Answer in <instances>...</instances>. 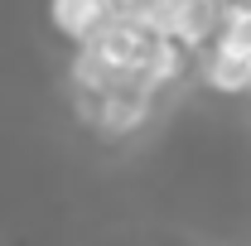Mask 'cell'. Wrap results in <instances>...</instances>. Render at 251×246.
Listing matches in <instances>:
<instances>
[{"mask_svg":"<svg viewBox=\"0 0 251 246\" xmlns=\"http://www.w3.org/2000/svg\"><path fill=\"white\" fill-rule=\"evenodd\" d=\"M218 15H222V0H145L135 10V25L145 34H169L193 53L213 39Z\"/></svg>","mask_w":251,"mask_h":246,"instance_id":"1","label":"cell"},{"mask_svg":"<svg viewBox=\"0 0 251 246\" xmlns=\"http://www.w3.org/2000/svg\"><path fill=\"white\" fill-rule=\"evenodd\" d=\"M150 101H155V87L135 73V68H126L121 77L101 92V111H97V125L101 130H111V135H130L135 125L150 116Z\"/></svg>","mask_w":251,"mask_h":246,"instance_id":"2","label":"cell"},{"mask_svg":"<svg viewBox=\"0 0 251 246\" xmlns=\"http://www.w3.org/2000/svg\"><path fill=\"white\" fill-rule=\"evenodd\" d=\"M145 39H150V34L140 29L130 15H106V20L87 34V44H92L97 53H106L116 68H135L140 49H145ZM77 44H82V39H77Z\"/></svg>","mask_w":251,"mask_h":246,"instance_id":"3","label":"cell"},{"mask_svg":"<svg viewBox=\"0 0 251 246\" xmlns=\"http://www.w3.org/2000/svg\"><path fill=\"white\" fill-rule=\"evenodd\" d=\"M184 63H188V49L179 44V39H169V34H150L145 49H140V58H135V73L159 92V87H169V82L184 77Z\"/></svg>","mask_w":251,"mask_h":246,"instance_id":"4","label":"cell"},{"mask_svg":"<svg viewBox=\"0 0 251 246\" xmlns=\"http://www.w3.org/2000/svg\"><path fill=\"white\" fill-rule=\"evenodd\" d=\"M203 82L213 87V92H251V53H237V49H222L213 44L208 49V58H203Z\"/></svg>","mask_w":251,"mask_h":246,"instance_id":"5","label":"cell"},{"mask_svg":"<svg viewBox=\"0 0 251 246\" xmlns=\"http://www.w3.org/2000/svg\"><path fill=\"white\" fill-rule=\"evenodd\" d=\"M49 20H53L58 34H68V39L77 44V39H87V34L106 20V0H53V5H49Z\"/></svg>","mask_w":251,"mask_h":246,"instance_id":"6","label":"cell"},{"mask_svg":"<svg viewBox=\"0 0 251 246\" xmlns=\"http://www.w3.org/2000/svg\"><path fill=\"white\" fill-rule=\"evenodd\" d=\"M121 73H126V68H116V63L106 58V53H97L87 39L77 44V53H73V87H92V92H106V87H111Z\"/></svg>","mask_w":251,"mask_h":246,"instance_id":"7","label":"cell"},{"mask_svg":"<svg viewBox=\"0 0 251 246\" xmlns=\"http://www.w3.org/2000/svg\"><path fill=\"white\" fill-rule=\"evenodd\" d=\"M213 44L237 49V53H251V5H222L218 29H213Z\"/></svg>","mask_w":251,"mask_h":246,"instance_id":"8","label":"cell"},{"mask_svg":"<svg viewBox=\"0 0 251 246\" xmlns=\"http://www.w3.org/2000/svg\"><path fill=\"white\" fill-rule=\"evenodd\" d=\"M140 5H145V0H106V15H130V20H135Z\"/></svg>","mask_w":251,"mask_h":246,"instance_id":"9","label":"cell"}]
</instances>
